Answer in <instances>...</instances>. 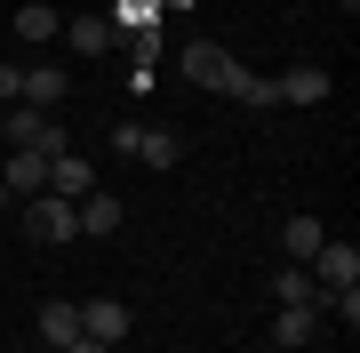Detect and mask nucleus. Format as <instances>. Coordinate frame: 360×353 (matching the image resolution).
Segmentation results:
<instances>
[{
	"label": "nucleus",
	"instance_id": "obj_1",
	"mask_svg": "<svg viewBox=\"0 0 360 353\" xmlns=\"http://www.w3.org/2000/svg\"><path fill=\"white\" fill-rule=\"evenodd\" d=\"M25 233H32V241H80V217H72V201L32 193V201H25Z\"/></svg>",
	"mask_w": 360,
	"mask_h": 353
},
{
	"label": "nucleus",
	"instance_id": "obj_2",
	"mask_svg": "<svg viewBox=\"0 0 360 353\" xmlns=\"http://www.w3.org/2000/svg\"><path fill=\"white\" fill-rule=\"evenodd\" d=\"M176 65H184V80H193V89H224L240 56H232V49H217V40H184V56H176Z\"/></svg>",
	"mask_w": 360,
	"mask_h": 353
},
{
	"label": "nucleus",
	"instance_id": "obj_3",
	"mask_svg": "<svg viewBox=\"0 0 360 353\" xmlns=\"http://www.w3.org/2000/svg\"><path fill=\"white\" fill-rule=\"evenodd\" d=\"M304 273L321 281V289H360V249L352 241H321V257H312Z\"/></svg>",
	"mask_w": 360,
	"mask_h": 353
},
{
	"label": "nucleus",
	"instance_id": "obj_4",
	"mask_svg": "<svg viewBox=\"0 0 360 353\" xmlns=\"http://www.w3.org/2000/svg\"><path fill=\"white\" fill-rule=\"evenodd\" d=\"M72 217H80V233H89V241H104V233H120V225H129V209H120V193H104V185L72 201Z\"/></svg>",
	"mask_w": 360,
	"mask_h": 353
},
{
	"label": "nucleus",
	"instance_id": "obj_5",
	"mask_svg": "<svg viewBox=\"0 0 360 353\" xmlns=\"http://www.w3.org/2000/svg\"><path fill=\"white\" fill-rule=\"evenodd\" d=\"M312 337H321V305H281V314H272V353H296Z\"/></svg>",
	"mask_w": 360,
	"mask_h": 353
},
{
	"label": "nucleus",
	"instance_id": "obj_6",
	"mask_svg": "<svg viewBox=\"0 0 360 353\" xmlns=\"http://www.w3.org/2000/svg\"><path fill=\"white\" fill-rule=\"evenodd\" d=\"M321 241H328V225L296 209V217L281 225V265H312V257H321Z\"/></svg>",
	"mask_w": 360,
	"mask_h": 353
},
{
	"label": "nucleus",
	"instance_id": "obj_7",
	"mask_svg": "<svg viewBox=\"0 0 360 353\" xmlns=\"http://www.w3.org/2000/svg\"><path fill=\"white\" fill-rule=\"evenodd\" d=\"M80 337H96V345H120V337H129V305H112V297H89V305H80Z\"/></svg>",
	"mask_w": 360,
	"mask_h": 353
},
{
	"label": "nucleus",
	"instance_id": "obj_8",
	"mask_svg": "<svg viewBox=\"0 0 360 353\" xmlns=\"http://www.w3.org/2000/svg\"><path fill=\"white\" fill-rule=\"evenodd\" d=\"M0 193H8V201L49 193V161H40V153H8V169H0Z\"/></svg>",
	"mask_w": 360,
	"mask_h": 353
},
{
	"label": "nucleus",
	"instance_id": "obj_9",
	"mask_svg": "<svg viewBox=\"0 0 360 353\" xmlns=\"http://www.w3.org/2000/svg\"><path fill=\"white\" fill-rule=\"evenodd\" d=\"M272 89H281V105H321V97H328V73L321 65H288V73H272Z\"/></svg>",
	"mask_w": 360,
	"mask_h": 353
},
{
	"label": "nucleus",
	"instance_id": "obj_10",
	"mask_svg": "<svg viewBox=\"0 0 360 353\" xmlns=\"http://www.w3.org/2000/svg\"><path fill=\"white\" fill-rule=\"evenodd\" d=\"M65 97H72L65 65H25V97H16V105H65Z\"/></svg>",
	"mask_w": 360,
	"mask_h": 353
},
{
	"label": "nucleus",
	"instance_id": "obj_11",
	"mask_svg": "<svg viewBox=\"0 0 360 353\" xmlns=\"http://www.w3.org/2000/svg\"><path fill=\"white\" fill-rule=\"evenodd\" d=\"M56 40H65V49H120V32H112V16H65V32H56Z\"/></svg>",
	"mask_w": 360,
	"mask_h": 353
},
{
	"label": "nucleus",
	"instance_id": "obj_12",
	"mask_svg": "<svg viewBox=\"0 0 360 353\" xmlns=\"http://www.w3.org/2000/svg\"><path fill=\"white\" fill-rule=\"evenodd\" d=\"M49 193H56V201H80V193H96L89 161H80V153H56V161H49Z\"/></svg>",
	"mask_w": 360,
	"mask_h": 353
},
{
	"label": "nucleus",
	"instance_id": "obj_13",
	"mask_svg": "<svg viewBox=\"0 0 360 353\" xmlns=\"http://www.w3.org/2000/svg\"><path fill=\"white\" fill-rule=\"evenodd\" d=\"M224 97H240V105H281V89H272V73H248V65H232V80H224Z\"/></svg>",
	"mask_w": 360,
	"mask_h": 353
},
{
	"label": "nucleus",
	"instance_id": "obj_14",
	"mask_svg": "<svg viewBox=\"0 0 360 353\" xmlns=\"http://www.w3.org/2000/svg\"><path fill=\"white\" fill-rule=\"evenodd\" d=\"M136 161H144V169H176V161H184V137L176 129H144L136 137Z\"/></svg>",
	"mask_w": 360,
	"mask_h": 353
},
{
	"label": "nucleus",
	"instance_id": "obj_15",
	"mask_svg": "<svg viewBox=\"0 0 360 353\" xmlns=\"http://www.w3.org/2000/svg\"><path fill=\"white\" fill-rule=\"evenodd\" d=\"M272 297L281 305H321V281H312L304 265H281V273H272Z\"/></svg>",
	"mask_w": 360,
	"mask_h": 353
},
{
	"label": "nucleus",
	"instance_id": "obj_16",
	"mask_svg": "<svg viewBox=\"0 0 360 353\" xmlns=\"http://www.w3.org/2000/svg\"><path fill=\"white\" fill-rule=\"evenodd\" d=\"M160 16H168L160 0H120V8H112V32L120 40H129V32H160Z\"/></svg>",
	"mask_w": 360,
	"mask_h": 353
},
{
	"label": "nucleus",
	"instance_id": "obj_17",
	"mask_svg": "<svg viewBox=\"0 0 360 353\" xmlns=\"http://www.w3.org/2000/svg\"><path fill=\"white\" fill-rule=\"evenodd\" d=\"M56 32H65V16H56V8H40V0L16 8V40H56Z\"/></svg>",
	"mask_w": 360,
	"mask_h": 353
},
{
	"label": "nucleus",
	"instance_id": "obj_18",
	"mask_svg": "<svg viewBox=\"0 0 360 353\" xmlns=\"http://www.w3.org/2000/svg\"><path fill=\"white\" fill-rule=\"evenodd\" d=\"M40 337H49V353L65 337H80V305H40Z\"/></svg>",
	"mask_w": 360,
	"mask_h": 353
},
{
	"label": "nucleus",
	"instance_id": "obj_19",
	"mask_svg": "<svg viewBox=\"0 0 360 353\" xmlns=\"http://www.w3.org/2000/svg\"><path fill=\"white\" fill-rule=\"evenodd\" d=\"M25 153H40V161H56V153H72V137H65V120H49V113H40V137L25 144Z\"/></svg>",
	"mask_w": 360,
	"mask_h": 353
},
{
	"label": "nucleus",
	"instance_id": "obj_20",
	"mask_svg": "<svg viewBox=\"0 0 360 353\" xmlns=\"http://www.w3.org/2000/svg\"><path fill=\"white\" fill-rule=\"evenodd\" d=\"M0 137H8V153H25L40 137V113H0Z\"/></svg>",
	"mask_w": 360,
	"mask_h": 353
},
{
	"label": "nucleus",
	"instance_id": "obj_21",
	"mask_svg": "<svg viewBox=\"0 0 360 353\" xmlns=\"http://www.w3.org/2000/svg\"><path fill=\"white\" fill-rule=\"evenodd\" d=\"M25 97V65H0V105H16Z\"/></svg>",
	"mask_w": 360,
	"mask_h": 353
},
{
	"label": "nucleus",
	"instance_id": "obj_22",
	"mask_svg": "<svg viewBox=\"0 0 360 353\" xmlns=\"http://www.w3.org/2000/svg\"><path fill=\"white\" fill-rule=\"evenodd\" d=\"M56 353H112V345H96V337H65Z\"/></svg>",
	"mask_w": 360,
	"mask_h": 353
},
{
	"label": "nucleus",
	"instance_id": "obj_23",
	"mask_svg": "<svg viewBox=\"0 0 360 353\" xmlns=\"http://www.w3.org/2000/svg\"><path fill=\"white\" fill-rule=\"evenodd\" d=\"M160 8H193V0H160Z\"/></svg>",
	"mask_w": 360,
	"mask_h": 353
}]
</instances>
